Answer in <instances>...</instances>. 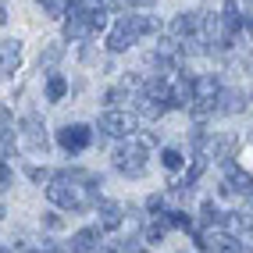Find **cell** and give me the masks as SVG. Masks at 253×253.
Wrapping results in <instances>:
<instances>
[{
  "instance_id": "cell-30",
  "label": "cell",
  "mask_w": 253,
  "mask_h": 253,
  "mask_svg": "<svg viewBox=\"0 0 253 253\" xmlns=\"http://www.w3.org/2000/svg\"><path fill=\"white\" fill-rule=\"evenodd\" d=\"M154 0H128V7H150Z\"/></svg>"
},
{
  "instance_id": "cell-9",
  "label": "cell",
  "mask_w": 253,
  "mask_h": 253,
  "mask_svg": "<svg viewBox=\"0 0 253 253\" xmlns=\"http://www.w3.org/2000/svg\"><path fill=\"white\" fill-rule=\"evenodd\" d=\"M221 193H225V196H232V193H253V175L243 171L239 164L228 161V175H225V182H221Z\"/></svg>"
},
{
  "instance_id": "cell-25",
  "label": "cell",
  "mask_w": 253,
  "mask_h": 253,
  "mask_svg": "<svg viewBox=\"0 0 253 253\" xmlns=\"http://www.w3.org/2000/svg\"><path fill=\"white\" fill-rule=\"evenodd\" d=\"M11 132H14V114H11L4 104H0V139L11 136Z\"/></svg>"
},
{
  "instance_id": "cell-11",
  "label": "cell",
  "mask_w": 253,
  "mask_h": 253,
  "mask_svg": "<svg viewBox=\"0 0 253 253\" xmlns=\"http://www.w3.org/2000/svg\"><path fill=\"white\" fill-rule=\"evenodd\" d=\"M200 18H204L200 11H182V14H175V18H171V36H175V40L196 36V32H200Z\"/></svg>"
},
{
  "instance_id": "cell-14",
  "label": "cell",
  "mask_w": 253,
  "mask_h": 253,
  "mask_svg": "<svg viewBox=\"0 0 253 253\" xmlns=\"http://www.w3.org/2000/svg\"><path fill=\"white\" fill-rule=\"evenodd\" d=\"M235 146H239V139H235V136H214L211 143H207V154L214 157V161H232L235 157Z\"/></svg>"
},
{
  "instance_id": "cell-22",
  "label": "cell",
  "mask_w": 253,
  "mask_h": 253,
  "mask_svg": "<svg viewBox=\"0 0 253 253\" xmlns=\"http://www.w3.org/2000/svg\"><path fill=\"white\" fill-rule=\"evenodd\" d=\"M61 57H64V43H50V46H46V54L40 57V68H54Z\"/></svg>"
},
{
  "instance_id": "cell-18",
  "label": "cell",
  "mask_w": 253,
  "mask_h": 253,
  "mask_svg": "<svg viewBox=\"0 0 253 253\" xmlns=\"http://www.w3.org/2000/svg\"><path fill=\"white\" fill-rule=\"evenodd\" d=\"M132 43H136V36H132V32H128L122 22H118V25H114V32L107 36V50H111V54H122V50H128Z\"/></svg>"
},
{
  "instance_id": "cell-29",
  "label": "cell",
  "mask_w": 253,
  "mask_h": 253,
  "mask_svg": "<svg viewBox=\"0 0 253 253\" xmlns=\"http://www.w3.org/2000/svg\"><path fill=\"white\" fill-rule=\"evenodd\" d=\"M43 225H46V228H61L64 221H61V217H57V214H46V217H43Z\"/></svg>"
},
{
  "instance_id": "cell-23",
  "label": "cell",
  "mask_w": 253,
  "mask_h": 253,
  "mask_svg": "<svg viewBox=\"0 0 253 253\" xmlns=\"http://www.w3.org/2000/svg\"><path fill=\"white\" fill-rule=\"evenodd\" d=\"M182 161H185V157L178 154L175 146H168V150H161V164L168 168V171H178V168H182Z\"/></svg>"
},
{
  "instance_id": "cell-21",
  "label": "cell",
  "mask_w": 253,
  "mask_h": 253,
  "mask_svg": "<svg viewBox=\"0 0 253 253\" xmlns=\"http://www.w3.org/2000/svg\"><path fill=\"white\" fill-rule=\"evenodd\" d=\"M64 93H68V82H64L61 75H50L46 79V100H54V104H57V100H64Z\"/></svg>"
},
{
  "instance_id": "cell-13",
  "label": "cell",
  "mask_w": 253,
  "mask_h": 253,
  "mask_svg": "<svg viewBox=\"0 0 253 253\" xmlns=\"http://www.w3.org/2000/svg\"><path fill=\"white\" fill-rule=\"evenodd\" d=\"M122 25H125L136 40H139V36H154V32H161V22L150 18V14H125Z\"/></svg>"
},
{
  "instance_id": "cell-19",
  "label": "cell",
  "mask_w": 253,
  "mask_h": 253,
  "mask_svg": "<svg viewBox=\"0 0 253 253\" xmlns=\"http://www.w3.org/2000/svg\"><path fill=\"white\" fill-rule=\"evenodd\" d=\"M200 221H204L207 228H221V225H228V214H221L214 207V200H207V204L200 207Z\"/></svg>"
},
{
  "instance_id": "cell-7",
  "label": "cell",
  "mask_w": 253,
  "mask_h": 253,
  "mask_svg": "<svg viewBox=\"0 0 253 253\" xmlns=\"http://www.w3.org/2000/svg\"><path fill=\"white\" fill-rule=\"evenodd\" d=\"M22 136H25V146L29 150H36V154H46V132H43V122H40V114H25V122H22Z\"/></svg>"
},
{
  "instance_id": "cell-27",
  "label": "cell",
  "mask_w": 253,
  "mask_h": 253,
  "mask_svg": "<svg viewBox=\"0 0 253 253\" xmlns=\"http://www.w3.org/2000/svg\"><path fill=\"white\" fill-rule=\"evenodd\" d=\"M11 182H14V171H11V168H7L4 161H0V189H7Z\"/></svg>"
},
{
  "instance_id": "cell-12",
  "label": "cell",
  "mask_w": 253,
  "mask_h": 253,
  "mask_svg": "<svg viewBox=\"0 0 253 253\" xmlns=\"http://www.w3.org/2000/svg\"><path fill=\"white\" fill-rule=\"evenodd\" d=\"M96 214H100V228H104V232L122 228V221H125V211H122V204H114V200H100Z\"/></svg>"
},
{
  "instance_id": "cell-32",
  "label": "cell",
  "mask_w": 253,
  "mask_h": 253,
  "mask_svg": "<svg viewBox=\"0 0 253 253\" xmlns=\"http://www.w3.org/2000/svg\"><path fill=\"white\" fill-rule=\"evenodd\" d=\"M7 22V14H4V4H0V25H4Z\"/></svg>"
},
{
  "instance_id": "cell-4",
  "label": "cell",
  "mask_w": 253,
  "mask_h": 253,
  "mask_svg": "<svg viewBox=\"0 0 253 253\" xmlns=\"http://www.w3.org/2000/svg\"><path fill=\"white\" fill-rule=\"evenodd\" d=\"M100 128H104V136L132 139V132H136V114H128V111H104V114H100Z\"/></svg>"
},
{
  "instance_id": "cell-3",
  "label": "cell",
  "mask_w": 253,
  "mask_h": 253,
  "mask_svg": "<svg viewBox=\"0 0 253 253\" xmlns=\"http://www.w3.org/2000/svg\"><path fill=\"white\" fill-rule=\"evenodd\" d=\"M114 168L122 175H128V178H143L146 175V146L136 143V139L122 143V146L114 150Z\"/></svg>"
},
{
  "instance_id": "cell-31",
  "label": "cell",
  "mask_w": 253,
  "mask_h": 253,
  "mask_svg": "<svg viewBox=\"0 0 253 253\" xmlns=\"http://www.w3.org/2000/svg\"><path fill=\"white\" fill-rule=\"evenodd\" d=\"M243 25H246V32H250V40H253V18H243Z\"/></svg>"
},
{
  "instance_id": "cell-1",
  "label": "cell",
  "mask_w": 253,
  "mask_h": 253,
  "mask_svg": "<svg viewBox=\"0 0 253 253\" xmlns=\"http://www.w3.org/2000/svg\"><path fill=\"white\" fill-rule=\"evenodd\" d=\"M100 185H104V182L75 185L72 178L54 175L50 185H46V200H50V204H57V207H64V211H72V214H79V211H89V207L100 204Z\"/></svg>"
},
{
  "instance_id": "cell-28",
  "label": "cell",
  "mask_w": 253,
  "mask_h": 253,
  "mask_svg": "<svg viewBox=\"0 0 253 253\" xmlns=\"http://www.w3.org/2000/svg\"><path fill=\"white\" fill-rule=\"evenodd\" d=\"M29 178H32V182H50L54 175H50L46 168H29Z\"/></svg>"
},
{
  "instance_id": "cell-8",
  "label": "cell",
  "mask_w": 253,
  "mask_h": 253,
  "mask_svg": "<svg viewBox=\"0 0 253 253\" xmlns=\"http://www.w3.org/2000/svg\"><path fill=\"white\" fill-rule=\"evenodd\" d=\"M136 111H139L143 118H150V122H157V118L168 114V100L157 96V93H150V89H139V93H136Z\"/></svg>"
},
{
  "instance_id": "cell-16",
  "label": "cell",
  "mask_w": 253,
  "mask_h": 253,
  "mask_svg": "<svg viewBox=\"0 0 253 253\" xmlns=\"http://www.w3.org/2000/svg\"><path fill=\"white\" fill-rule=\"evenodd\" d=\"M100 246V228H79L72 235V253H96Z\"/></svg>"
},
{
  "instance_id": "cell-24",
  "label": "cell",
  "mask_w": 253,
  "mask_h": 253,
  "mask_svg": "<svg viewBox=\"0 0 253 253\" xmlns=\"http://www.w3.org/2000/svg\"><path fill=\"white\" fill-rule=\"evenodd\" d=\"M43 4V11L50 14V18H61V14H68L64 7H68V0H40Z\"/></svg>"
},
{
  "instance_id": "cell-26",
  "label": "cell",
  "mask_w": 253,
  "mask_h": 253,
  "mask_svg": "<svg viewBox=\"0 0 253 253\" xmlns=\"http://www.w3.org/2000/svg\"><path fill=\"white\" fill-rule=\"evenodd\" d=\"M125 96H128V86H118V89H107V96H104V104H122Z\"/></svg>"
},
{
  "instance_id": "cell-36",
  "label": "cell",
  "mask_w": 253,
  "mask_h": 253,
  "mask_svg": "<svg viewBox=\"0 0 253 253\" xmlns=\"http://www.w3.org/2000/svg\"><path fill=\"white\" fill-rule=\"evenodd\" d=\"M250 196H253V193H250Z\"/></svg>"
},
{
  "instance_id": "cell-33",
  "label": "cell",
  "mask_w": 253,
  "mask_h": 253,
  "mask_svg": "<svg viewBox=\"0 0 253 253\" xmlns=\"http://www.w3.org/2000/svg\"><path fill=\"white\" fill-rule=\"evenodd\" d=\"M4 214H7V207H4V204H0V217H4Z\"/></svg>"
},
{
  "instance_id": "cell-20",
  "label": "cell",
  "mask_w": 253,
  "mask_h": 253,
  "mask_svg": "<svg viewBox=\"0 0 253 253\" xmlns=\"http://www.w3.org/2000/svg\"><path fill=\"white\" fill-rule=\"evenodd\" d=\"M221 22H225L232 32H239V29H243V14H239V4H235V0H228V4L221 7Z\"/></svg>"
},
{
  "instance_id": "cell-35",
  "label": "cell",
  "mask_w": 253,
  "mask_h": 253,
  "mask_svg": "<svg viewBox=\"0 0 253 253\" xmlns=\"http://www.w3.org/2000/svg\"><path fill=\"white\" fill-rule=\"evenodd\" d=\"M111 253H118V250H111Z\"/></svg>"
},
{
  "instance_id": "cell-5",
  "label": "cell",
  "mask_w": 253,
  "mask_h": 253,
  "mask_svg": "<svg viewBox=\"0 0 253 253\" xmlns=\"http://www.w3.org/2000/svg\"><path fill=\"white\" fill-rule=\"evenodd\" d=\"M193 235H196V243L204 246L207 253H243V243L235 239V235L214 232V228H207V232H193Z\"/></svg>"
},
{
  "instance_id": "cell-2",
  "label": "cell",
  "mask_w": 253,
  "mask_h": 253,
  "mask_svg": "<svg viewBox=\"0 0 253 253\" xmlns=\"http://www.w3.org/2000/svg\"><path fill=\"white\" fill-rule=\"evenodd\" d=\"M107 29V11L104 7H86V4H75L72 14L64 18V36L68 40H89L96 32Z\"/></svg>"
},
{
  "instance_id": "cell-6",
  "label": "cell",
  "mask_w": 253,
  "mask_h": 253,
  "mask_svg": "<svg viewBox=\"0 0 253 253\" xmlns=\"http://www.w3.org/2000/svg\"><path fill=\"white\" fill-rule=\"evenodd\" d=\"M57 143H61V150H68V154H82V150L93 143V132L86 125H64L57 132Z\"/></svg>"
},
{
  "instance_id": "cell-10",
  "label": "cell",
  "mask_w": 253,
  "mask_h": 253,
  "mask_svg": "<svg viewBox=\"0 0 253 253\" xmlns=\"http://www.w3.org/2000/svg\"><path fill=\"white\" fill-rule=\"evenodd\" d=\"M18 64H22V46L18 40H0V79H7L18 72Z\"/></svg>"
},
{
  "instance_id": "cell-34",
  "label": "cell",
  "mask_w": 253,
  "mask_h": 253,
  "mask_svg": "<svg viewBox=\"0 0 253 253\" xmlns=\"http://www.w3.org/2000/svg\"><path fill=\"white\" fill-rule=\"evenodd\" d=\"M0 253H11V250H7V246H4V243H0Z\"/></svg>"
},
{
  "instance_id": "cell-15",
  "label": "cell",
  "mask_w": 253,
  "mask_h": 253,
  "mask_svg": "<svg viewBox=\"0 0 253 253\" xmlns=\"http://www.w3.org/2000/svg\"><path fill=\"white\" fill-rule=\"evenodd\" d=\"M243 107H246L243 93H235V89H217V104H214V114H239Z\"/></svg>"
},
{
  "instance_id": "cell-17",
  "label": "cell",
  "mask_w": 253,
  "mask_h": 253,
  "mask_svg": "<svg viewBox=\"0 0 253 253\" xmlns=\"http://www.w3.org/2000/svg\"><path fill=\"white\" fill-rule=\"evenodd\" d=\"M193 104V79L178 75L171 82V107H189Z\"/></svg>"
}]
</instances>
